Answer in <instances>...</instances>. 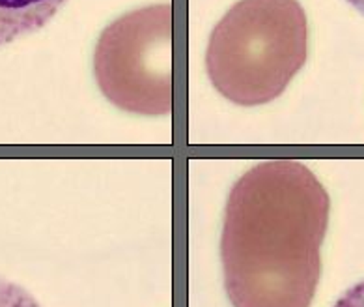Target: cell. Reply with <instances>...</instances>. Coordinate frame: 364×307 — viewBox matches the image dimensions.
<instances>
[{
	"label": "cell",
	"mask_w": 364,
	"mask_h": 307,
	"mask_svg": "<svg viewBox=\"0 0 364 307\" xmlns=\"http://www.w3.org/2000/svg\"><path fill=\"white\" fill-rule=\"evenodd\" d=\"M329 214V193L304 163L267 160L245 172L228 193L220 234L230 303L312 306Z\"/></svg>",
	"instance_id": "1"
},
{
	"label": "cell",
	"mask_w": 364,
	"mask_h": 307,
	"mask_svg": "<svg viewBox=\"0 0 364 307\" xmlns=\"http://www.w3.org/2000/svg\"><path fill=\"white\" fill-rule=\"evenodd\" d=\"M309 58V19L297 0H240L208 41L205 71L220 96L240 107L284 94Z\"/></svg>",
	"instance_id": "2"
},
{
	"label": "cell",
	"mask_w": 364,
	"mask_h": 307,
	"mask_svg": "<svg viewBox=\"0 0 364 307\" xmlns=\"http://www.w3.org/2000/svg\"><path fill=\"white\" fill-rule=\"evenodd\" d=\"M94 77L101 94L122 111L170 115L172 6H144L112 21L95 46Z\"/></svg>",
	"instance_id": "3"
},
{
	"label": "cell",
	"mask_w": 364,
	"mask_h": 307,
	"mask_svg": "<svg viewBox=\"0 0 364 307\" xmlns=\"http://www.w3.org/2000/svg\"><path fill=\"white\" fill-rule=\"evenodd\" d=\"M68 0H0V47L41 31Z\"/></svg>",
	"instance_id": "4"
},
{
	"label": "cell",
	"mask_w": 364,
	"mask_h": 307,
	"mask_svg": "<svg viewBox=\"0 0 364 307\" xmlns=\"http://www.w3.org/2000/svg\"><path fill=\"white\" fill-rule=\"evenodd\" d=\"M0 307H40L31 292L0 277Z\"/></svg>",
	"instance_id": "5"
},
{
	"label": "cell",
	"mask_w": 364,
	"mask_h": 307,
	"mask_svg": "<svg viewBox=\"0 0 364 307\" xmlns=\"http://www.w3.org/2000/svg\"><path fill=\"white\" fill-rule=\"evenodd\" d=\"M333 307H364V281L348 288Z\"/></svg>",
	"instance_id": "6"
},
{
	"label": "cell",
	"mask_w": 364,
	"mask_h": 307,
	"mask_svg": "<svg viewBox=\"0 0 364 307\" xmlns=\"http://www.w3.org/2000/svg\"><path fill=\"white\" fill-rule=\"evenodd\" d=\"M348 4H351L355 10H359L364 16V0H348Z\"/></svg>",
	"instance_id": "7"
}]
</instances>
